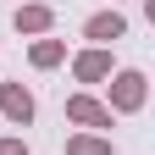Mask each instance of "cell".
Returning <instances> with one entry per match:
<instances>
[{
  "label": "cell",
  "instance_id": "277c9868",
  "mask_svg": "<svg viewBox=\"0 0 155 155\" xmlns=\"http://www.w3.org/2000/svg\"><path fill=\"white\" fill-rule=\"evenodd\" d=\"M72 72H78V83H105V78H111V50L89 45V50L72 61Z\"/></svg>",
  "mask_w": 155,
  "mask_h": 155
},
{
  "label": "cell",
  "instance_id": "5b68a950",
  "mask_svg": "<svg viewBox=\"0 0 155 155\" xmlns=\"http://www.w3.org/2000/svg\"><path fill=\"white\" fill-rule=\"evenodd\" d=\"M0 111H6L17 127H28V122H33V94H28L22 83H0Z\"/></svg>",
  "mask_w": 155,
  "mask_h": 155
},
{
  "label": "cell",
  "instance_id": "52a82bcc",
  "mask_svg": "<svg viewBox=\"0 0 155 155\" xmlns=\"http://www.w3.org/2000/svg\"><path fill=\"white\" fill-rule=\"evenodd\" d=\"M28 61H33L39 72H45V67H61V61H67V45H61V39H33Z\"/></svg>",
  "mask_w": 155,
  "mask_h": 155
},
{
  "label": "cell",
  "instance_id": "9c48e42d",
  "mask_svg": "<svg viewBox=\"0 0 155 155\" xmlns=\"http://www.w3.org/2000/svg\"><path fill=\"white\" fill-rule=\"evenodd\" d=\"M0 155H28V144L22 139H0Z\"/></svg>",
  "mask_w": 155,
  "mask_h": 155
},
{
  "label": "cell",
  "instance_id": "8992f818",
  "mask_svg": "<svg viewBox=\"0 0 155 155\" xmlns=\"http://www.w3.org/2000/svg\"><path fill=\"white\" fill-rule=\"evenodd\" d=\"M50 22H55V11H50V6H39V0L17 6V33H50Z\"/></svg>",
  "mask_w": 155,
  "mask_h": 155
},
{
  "label": "cell",
  "instance_id": "7a4b0ae2",
  "mask_svg": "<svg viewBox=\"0 0 155 155\" xmlns=\"http://www.w3.org/2000/svg\"><path fill=\"white\" fill-rule=\"evenodd\" d=\"M67 122H78V127H105L111 133V111L94 100V94H72V100H67Z\"/></svg>",
  "mask_w": 155,
  "mask_h": 155
},
{
  "label": "cell",
  "instance_id": "ba28073f",
  "mask_svg": "<svg viewBox=\"0 0 155 155\" xmlns=\"http://www.w3.org/2000/svg\"><path fill=\"white\" fill-rule=\"evenodd\" d=\"M67 155H111V139H100V133H78V139H67Z\"/></svg>",
  "mask_w": 155,
  "mask_h": 155
},
{
  "label": "cell",
  "instance_id": "3957f363",
  "mask_svg": "<svg viewBox=\"0 0 155 155\" xmlns=\"http://www.w3.org/2000/svg\"><path fill=\"white\" fill-rule=\"evenodd\" d=\"M122 33H127V17H122V11H94L89 22H83V39H94L100 50H105V45H116Z\"/></svg>",
  "mask_w": 155,
  "mask_h": 155
},
{
  "label": "cell",
  "instance_id": "6da1fadb",
  "mask_svg": "<svg viewBox=\"0 0 155 155\" xmlns=\"http://www.w3.org/2000/svg\"><path fill=\"white\" fill-rule=\"evenodd\" d=\"M144 94H150V89H144V72H111V105H105V111H111V116H116V111H139Z\"/></svg>",
  "mask_w": 155,
  "mask_h": 155
}]
</instances>
